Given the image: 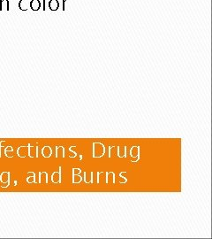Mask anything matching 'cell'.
<instances>
[{
    "mask_svg": "<svg viewBox=\"0 0 212 239\" xmlns=\"http://www.w3.org/2000/svg\"><path fill=\"white\" fill-rule=\"evenodd\" d=\"M93 158H102L105 154V147L102 143H93Z\"/></svg>",
    "mask_w": 212,
    "mask_h": 239,
    "instance_id": "6da1fadb",
    "label": "cell"
},
{
    "mask_svg": "<svg viewBox=\"0 0 212 239\" xmlns=\"http://www.w3.org/2000/svg\"><path fill=\"white\" fill-rule=\"evenodd\" d=\"M130 156L132 159L135 158V161L137 162L140 159V146H133L130 149Z\"/></svg>",
    "mask_w": 212,
    "mask_h": 239,
    "instance_id": "7a4b0ae2",
    "label": "cell"
},
{
    "mask_svg": "<svg viewBox=\"0 0 212 239\" xmlns=\"http://www.w3.org/2000/svg\"><path fill=\"white\" fill-rule=\"evenodd\" d=\"M29 8L34 12L39 11L41 8V2L39 0H31L29 2Z\"/></svg>",
    "mask_w": 212,
    "mask_h": 239,
    "instance_id": "3957f363",
    "label": "cell"
},
{
    "mask_svg": "<svg viewBox=\"0 0 212 239\" xmlns=\"http://www.w3.org/2000/svg\"><path fill=\"white\" fill-rule=\"evenodd\" d=\"M117 155L119 158H126L127 146H117Z\"/></svg>",
    "mask_w": 212,
    "mask_h": 239,
    "instance_id": "277c9868",
    "label": "cell"
},
{
    "mask_svg": "<svg viewBox=\"0 0 212 239\" xmlns=\"http://www.w3.org/2000/svg\"><path fill=\"white\" fill-rule=\"evenodd\" d=\"M115 173L107 172L106 173V182L109 184H115Z\"/></svg>",
    "mask_w": 212,
    "mask_h": 239,
    "instance_id": "5b68a950",
    "label": "cell"
},
{
    "mask_svg": "<svg viewBox=\"0 0 212 239\" xmlns=\"http://www.w3.org/2000/svg\"><path fill=\"white\" fill-rule=\"evenodd\" d=\"M106 173L107 172H97V181L96 182L99 183H107L106 182Z\"/></svg>",
    "mask_w": 212,
    "mask_h": 239,
    "instance_id": "8992f818",
    "label": "cell"
},
{
    "mask_svg": "<svg viewBox=\"0 0 212 239\" xmlns=\"http://www.w3.org/2000/svg\"><path fill=\"white\" fill-rule=\"evenodd\" d=\"M49 8L51 11H58L59 8V2L58 0H50L49 2Z\"/></svg>",
    "mask_w": 212,
    "mask_h": 239,
    "instance_id": "52a82bcc",
    "label": "cell"
},
{
    "mask_svg": "<svg viewBox=\"0 0 212 239\" xmlns=\"http://www.w3.org/2000/svg\"><path fill=\"white\" fill-rule=\"evenodd\" d=\"M29 2L28 0H20L19 2V8L21 11H27L29 8Z\"/></svg>",
    "mask_w": 212,
    "mask_h": 239,
    "instance_id": "ba28073f",
    "label": "cell"
},
{
    "mask_svg": "<svg viewBox=\"0 0 212 239\" xmlns=\"http://www.w3.org/2000/svg\"><path fill=\"white\" fill-rule=\"evenodd\" d=\"M83 180L86 183H92L93 182V172L89 171V172H84V176H83Z\"/></svg>",
    "mask_w": 212,
    "mask_h": 239,
    "instance_id": "9c48e42d",
    "label": "cell"
},
{
    "mask_svg": "<svg viewBox=\"0 0 212 239\" xmlns=\"http://www.w3.org/2000/svg\"><path fill=\"white\" fill-rule=\"evenodd\" d=\"M0 11H9V0H0Z\"/></svg>",
    "mask_w": 212,
    "mask_h": 239,
    "instance_id": "30bf717a",
    "label": "cell"
},
{
    "mask_svg": "<svg viewBox=\"0 0 212 239\" xmlns=\"http://www.w3.org/2000/svg\"><path fill=\"white\" fill-rule=\"evenodd\" d=\"M73 183H80L82 181V177L80 176V175H73Z\"/></svg>",
    "mask_w": 212,
    "mask_h": 239,
    "instance_id": "8fae6325",
    "label": "cell"
},
{
    "mask_svg": "<svg viewBox=\"0 0 212 239\" xmlns=\"http://www.w3.org/2000/svg\"><path fill=\"white\" fill-rule=\"evenodd\" d=\"M127 172H120V179H122V180H123V181H122V184L127 182V178H126V177L124 176V175L127 174Z\"/></svg>",
    "mask_w": 212,
    "mask_h": 239,
    "instance_id": "7c38bea8",
    "label": "cell"
},
{
    "mask_svg": "<svg viewBox=\"0 0 212 239\" xmlns=\"http://www.w3.org/2000/svg\"><path fill=\"white\" fill-rule=\"evenodd\" d=\"M43 154H44L45 157H50L51 154V148L45 147V148L43 149Z\"/></svg>",
    "mask_w": 212,
    "mask_h": 239,
    "instance_id": "4fadbf2b",
    "label": "cell"
},
{
    "mask_svg": "<svg viewBox=\"0 0 212 239\" xmlns=\"http://www.w3.org/2000/svg\"><path fill=\"white\" fill-rule=\"evenodd\" d=\"M53 182H60V173H55L53 175Z\"/></svg>",
    "mask_w": 212,
    "mask_h": 239,
    "instance_id": "5bb4252c",
    "label": "cell"
},
{
    "mask_svg": "<svg viewBox=\"0 0 212 239\" xmlns=\"http://www.w3.org/2000/svg\"><path fill=\"white\" fill-rule=\"evenodd\" d=\"M81 173V169L80 168H73V175H80Z\"/></svg>",
    "mask_w": 212,
    "mask_h": 239,
    "instance_id": "9a60e30c",
    "label": "cell"
},
{
    "mask_svg": "<svg viewBox=\"0 0 212 239\" xmlns=\"http://www.w3.org/2000/svg\"><path fill=\"white\" fill-rule=\"evenodd\" d=\"M69 152H71V153L73 154V155L71 156L72 158H75V157L77 156V153H76L75 152H73V151L72 150V147H70V148H69Z\"/></svg>",
    "mask_w": 212,
    "mask_h": 239,
    "instance_id": "2e32d148",
    "label": "cell"
},
{
    "mask_svg": "<svg viewBox=\"0 0 212 239\" xmlns=\"http://www.w3.org/2000/svg\"><path fill=\"white\" fill-rule=\"evenodd\" d=\"M68 1V0H63V11H65V3Z\"/></svg>",
    "mask_w": 212,
    "mask_h": 239,
    "instance_id": "e0dca14e",
    "label": "cell"
},
{
    "mask_svg": "<svg viewBox=\"0 0 212 239\" xmlns=\"http://www.w3.org/2000/svg\"><path fill=\"white\" fill-rule=\"evenodd\" d=\"M112 146H109V154H108V155H109V156H108L109 158L112 157Z\"/></svg>",
    "mask_w": 212,
    "mask_h": 239,
    "instance_id": "ac0fdd59",
    "label": "cell"
},
{
    "mask_svg": "<svg viewBox=\"0 0 212 239\" xmlns=\"http://www.w3.org/2000/svg\"><path fill=\"white\" fill-rule=\"evenodd\" d=\"M43 11H45V10H46V8H45V0H43Z\"/></svg>",
    "mask_w": 212,
    "mask_h": 239,
    "instance_id": "d6986e66",
    "label": "cell"
}]
</instances>
